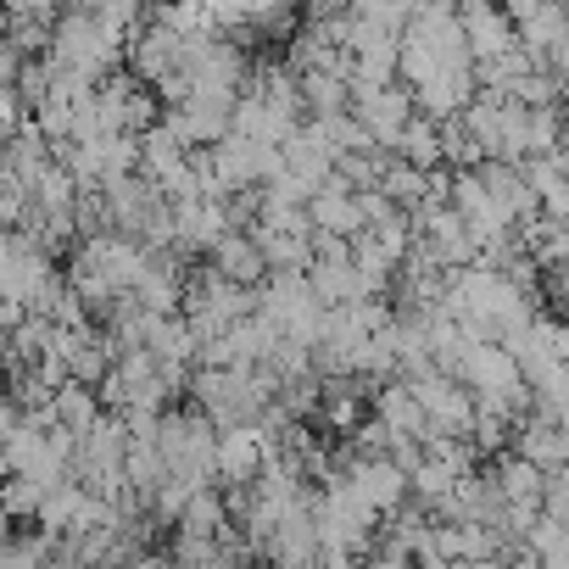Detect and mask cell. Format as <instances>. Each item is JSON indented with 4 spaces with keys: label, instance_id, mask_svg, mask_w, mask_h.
Masks as SVG:
<instances>
[{
    "label": "cell",
    "instance_id": "cell-9",
    "mask_svg": "<svg viewBox=\"0 0 569 569\" xmlns=\"http://www.w3.org/2000/svg\"><path fill=\"white\" fill-rule=\"evenodd\" d=\"M541 513H547L552 525H563V530H569V469L547 475V491H541Z\"/></svg>",
    "mask_w": 569,
    "mask_h": 569
},
{
    "label": "cell",
    "instance_id": "cell-8",
    "mask_svg": "<svg viewBox=\"0 0 569 569\" xmlns=\"http://www.w3.org/2000/svg\"><path fill=\"white\" fill-rule=\"evenodd\" d=\"M218 257H223V273H229V279H240V284H257V279H262V268H268V262H262V251L251 246V234L223 240V251H218Z\"/></svg>",
    "mask_w": 569,
    "mask_h": 569
},
{
    "label": "cell",
    "instance_id": "cell-2",
    "mask_svg": "<svg viewBox=\"0 0 569 569\" xmlns=\"http://www.w3.org/2000/svg\"><path fill=\"white\" fill-rule=\"evenodd\" d=\"M347 486H352V497L380 519V513H397L402 508V497H408V475L391 463V458H358L352 469H347Z\"/></svg>",
    "mask_w": 569,
    "mask_h": 569
},
{
    "label": "cell",
    "instance_id": "cell-5",
    "mask_svg": "<svg viewBox=\"0 0 569 569\" xmlns=\"http://www.w3.org/2000/svg\"><path fill=\"white\" fill-rule=\"evenodd\" d=\"M497 491H502V502L508 508H525V513H541V491H547V475L536 469V463H525L519 452L508 458H497Z\"/></svg>",
    "mask_w": 569,
    "mask_h": 569
},
{
    "label": "cell",
    "instance_id": "cell-1",
    "mask_svg": "<svg viewBox=\"0 0 569 569\" xmlns=\"http://www.w3.org/2000/svg\"><path fill=\"white\" fill-rule=\"evenodd\" d=\"M352 118L363 123V134L375 140V146H391L397 151V140H402V129L413 123V96L408 90H358L352 96Z\"/></svg>",
    "mask_w": 569,
    "mask_h": 569
},
{
    "label": "cell",
    "instance_id": "cell-7",
    "mask_svg": "<svg viewBox=\"0 0 569 569\" xmlns=\"http://www.w3.org/2000/svg\"><path fill=\"white\" fill-rule=\"evenodd\" d=\"M397 157H402L408 168H419V173H436V162H441V123L413 118V123L402 129V140H397Z\"/></svg>",
    "mask_w": 569,
    "mask_h": 569
},
{
    "label": "cell",
    "instance_id": "cell-12",
    "mask_svg": "<svg viewBox=\"0 0 569 569\" xmlns=\"http://www.w3.org/2000/svg\"><path fill=\"white\" fill-rule=\"evenodd\" d=\"M273 569H279V563H273Z\"/></svg>",
    "mask_w": 569,
    "mask_h": 569
},
{
    "label": "cell",
    "instance_id": "cell-6",
    "mask_svg": "<svg viewBox=\"0 0 569 569\" xmlns=\"http://www.w3.org/2000/svg\"><path fill=\"white\" fill-rule=\"evenodd\" d=\"M218 463H223V475H229V480L251 486V480L262 475V463H268L262 430L251 425V430H234V436H223V447H218Z\"/></svg>",
    "mask_w": 569,
    "mask_h": 569
},
{
    "label": "cell",
    "instance_id": "cell-3",
    "mask_svg": "<svg viewBox=\"0 0 569 569\" xmlns=\"http://www.w3.org/2000/svg\"><path fill=\"white\" fill-rule=\"evenodd\" d=\"M458 29H463V40H469L475 68H486V62H497V57H508V51L519 46L508 12H491V7H463V12H458Z\"/></svg>",
    "mask_w": 569,
    "mask_h": 569
},
{
    "label": "cell",
    "instance_id": "cell-11",
    "mask_svg": "<svg viewBox=\"0 0 569 569\" xmlns=\"http://www.w3.org/2000/svg\"><path fill=\"white\" fill-rule=\"evenodd\" d=\"M558 302H563V325H569V279H558Z\"/></svg>",
    "mask_w": 569,
    "mask_h": 569
},
{
    "label": "cell",
    "instance_id": "cell-4",
    "mask_svg": "<svg viewBox=\"0 0 569 569\" xmlns=\"http://www.w3.org/2000/svg\"><path fill=\"white\" fill-rule=\"evenodd\" d=\"M513 447H519V458H525V463H536L541 475L569 469V430H558V425H547V419H525Z\"/></svg>",
    "mask_w": 569,
    "mask_h": 569
},
{
    "label": "cell",
    "instance_id": "cell-10",
    "mask_svg": "<svg viewBox=\"0 0 569 569\" xmlns=\"http://www.w3.org/2000/svg\"><path fill=\"white\" fill-rule=\"evenodd\" d=\"M369 569H413V563H408V558H397V552H380Z\"/></svg>",
    "mask_w": 569,
    "mask_h": 569
}]
</instances>
